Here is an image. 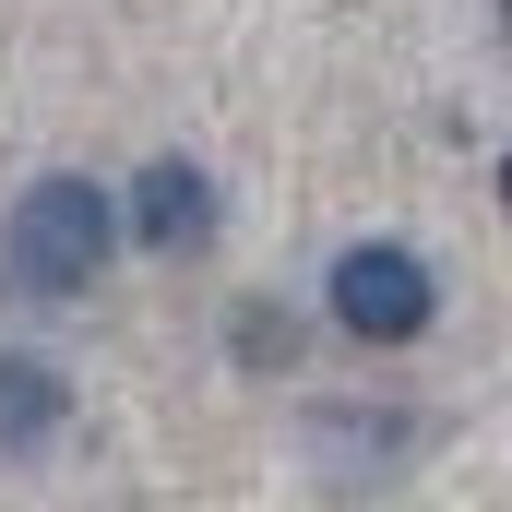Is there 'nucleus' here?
<instances>
[{
  "instance_id": "nucleus-1",
  "label": "nucleus",
  "mask_w": 512,
  "mask_h": 512,
  "mask_svg": "<svg viewBox=\"0 0 512 512\" xmlns=\"http://www.w3.org/2000/svg\"><path fill=\"white\" fill-rule=\"evenodd\" d=\"M120 251V203L96 191V179H36L24 203H12V227H0V262H12V286L24 298H84L96 274Z\"/></svg>"
},
{
  "instance_id": "nucleus-2",
  "label": "nucleus",
  "mask_w": 512,
  "mask_h": 512,
  "mask_svg": "<svg viewBox=\"0 0 512 512\" xmlns=\"http://www.w3.org/2000/svg\"><path fill=\"white\" fill-rule=\"evenodd\" d=\"M334 322L358 346H417L441 322V286L405 239H358V251H334Z\"/></svg>"
},
{
  "instance_id": "nucleus-3",
  "label": "nucleus",
  "mask_w": 512,
  "mask_h": 512,
  "mask_svg": "<svg viewBox=\"0 0 512 512\" xmlns=\"http://www.w3.org/2000/svg\"><path fill=\"white\" fill-rule=\"evenodd\" d=\"M131 239L167 262H191L203 239H215V179L191 167V155H155L143 179H131Z\"/></svg>"
},
{
  "instance_id": "nucleus-4",
  "label": "nucleus",
  "mask_w": 512,
  "mask_h": 512,
  "mask_svg": "<svg viewBox=\"0 0 512 512\" xmlns=\"http://www.w3.org/2000/svg\"><path fill=\"white\" fill-rule=\"evenodd\" d=\"M60 417H72V382H60L48 358H0V453L60 441Z\"/></svg>"
},
{
  "instance_id": "nucleus-5",
  "label": "nucleus",
  "mask_w": 512,
  "mask_h": 512,
  "mask_svg": "<svg viewBox=\"0 0 512 512\" xmlns=\"http://www.w3.org/2000/svg\"><path fill=\"white\" fill-rule=\"evenodd\" d=\"M239 358H251V370H286V358H298V322H286V310H239Z\"/></svg>"
},
{
  "instance_id": "nucleus-6",
  "label": "nucleus",
  "mask_w": 512,
  "mask_h": 512,
  "mask_svg": "<svg viewBox=\"0 0 512 512\" xmlns=\"http://www.w3.org/2000/svg\"><path fill=\"white\" fill-rule=\"evenodd\" d=\"M501 203H512V155H501Z\"/></svg>"
},
{
  "instance_id": "nucleus-7",
  "label": "nucleus",
  "mask_w": 512,
  "mask_h": 512,
  "mask_svg": "<svg viewBox=\"0 0 512 512\" xmlns=\"http://www.w3.org/2000/svg\"><path fill=\"white\" fill-rule=\"evenodd\" d=\"M501 24H512V0H501Z\"/></svg>"
}]
</instances>
